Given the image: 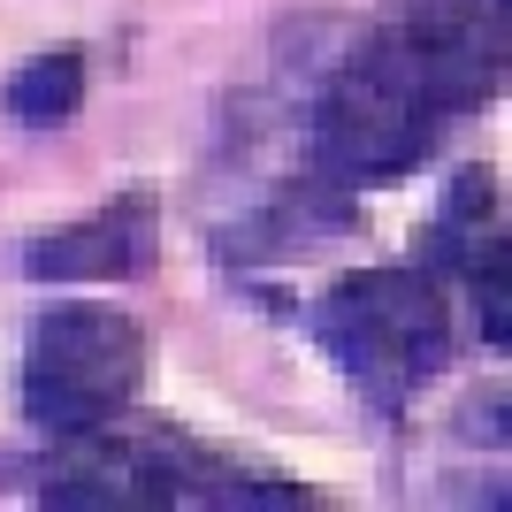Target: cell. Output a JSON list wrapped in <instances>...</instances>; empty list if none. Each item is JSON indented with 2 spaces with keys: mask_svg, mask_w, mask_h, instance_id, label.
<instances>
[{
  "mask_svg": "<svg viewBox=\"0 0 512 512\" xmlns=\"http://www.w3.org/2000/svg\"><path fill=\"white\" fill-rule=\"evenodd\" d=\"M146 383V329L123 306H54L31 321L23 344V421L46 436H85V428L130 413Z\"/></svg>",
  "mask_w": 512,
  "mask_h": 512,
  "instance_id": "277c9868",
  "label": "cell"
},
{
  "mask_svg": "<svg viewBox=\"0 0 512 512\" xmlns=\"http://www.w3.org/2000/svg\"><path fill=\"white\" fill-rule=\"evenodd\" d=\"M77 100H85V46H46V54H31V62L8 77V115H16L23 130L69 123Z\"/></svg>",
  "mask_w": 512,
  "mask_h": 512,
  "instance_id": "52a82bcc",
  "label": "cell"
},
{
  "mask_svg": "<svg viewBox=\"0 0 512 512\" xmlns=\"http://www.w3.org/2000/svg\"><path fill=\"white\" fill-rule=\"evenodd\" d=\"M505 85V0H406L337 62L314 100V176L329 192L398 184L459 115Z\"/></svg>",
  "mask_w": 512,
  "mask_h": 512,
  "instance_id": "6da1fadb",
  "label": "cell"
},
{
  "mask_svg": "<svg viewBox=\"0 0 512 512\" xmlns=\"http://www.w3.org/2000/svg\"><path fill=\"white\" fill-rule=\"evenodd\" d=\"M146 260H153V199L123 192L107 207H92L85 222H69V230H46L23 253V276L31 283H115V276H138Z\"/></svg>",
  "mask_w": 512,
  "mask_h": 512,
  "instance_id": "8992f818",
  "label": "cell"
},
{
  "mask_svg": "<svg viewBox=\"0 0 512 512\" xmlns=\"http://www.w3.org/2000/svg\"><path fill=\"white\" fill-rule=\"evenodd\" d=\"M46 505L62 512H169V505H214V512H268V505H314L306 482L253 459L184 436L176 421L115 413V421L62 436V459L39 482Z\"/></svg>",
  "mask_w": 512,
  "mask_h": 512,
  "instance_id": "7a4b0ae2",
  "label": "cell"
},
{
  "mask_svg": "<svg viewBox=\"0 0 512 512\" xmlns=\"http://www.w3.org/2000/svg\"><path fill=\"white\" fill-rule=\"evenodd\" d=\"M314 337L337 360V375L360 390L367 406L406 413L413 390L451 360V306L444 276L428 268H360L321 291L314 306Z\"/></svg>",
  "mask_w": 512,
  "mask_h": 512,
  "instance_id": "3957f363",
  "label": "cell"
},
{
  "mask_svg": "<svg viewBox=\"0 0 512 512\" xmlns=\"http://www.w3.org/2000/svg\"><path fill=\"white\" fill-rule=\"evenodd\" d=\"M428 276H459L474 299L482 337L505 344L512 337V237H505V207H497V169H459L451 176L444 207H436V230H428Z\"/></svg>",
  "mask_w": 512,
  "mask_h": 512,
  "instance_id": "5b68a950",
  "label": "cell"
}]
</instances>
